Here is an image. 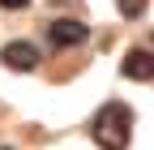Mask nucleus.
I'll return each instance as SVG.
<instances>
[{
	"mask_svg": "<svg viewBox=\"0 0 154 150\" xmlns=\"http://www.w3.org/2000/svg\"><path fill=\"white\" fill-rule=\"evenodd\" d=\"M128 137H133V111L124 103H107L94 120V142L103 150H124Z\"/></svg>",
	"mask_w": 154,
	"mask_h": 150,
	"instance_id": "nucleus-1",
	"label": "nucleus"
},
{
	"mask_svg": "<svg viewBox=\"0 0 154 150\" xmlns=\"http://www.w3.org/2000/svg\"><path fill=\"white\" fill-rule=\"evenodd\" d=\"M86 22H77V17H56V22L47 26V39L56 47H77V43H86Z\"/></svg>",
	"mask_w": 154,
	"mask_h": 150,
	"instance_id": "nucleus-2",
	"label": "nucleus"
},
{
	"mask_svg": "<svg viewBox=\"0 0 154 150\" xmlns=\"http://www.w3.org/2000/svg\"><path fill=\"white\" fill-rule=\"evenodd\" d=\"M0 60H5L9 69H17V73H26V69H34V64H38V47H34V43H26V39H13V43L0 47Z\"/></svg>",
	"mask_w": 154,
	"mask_h": 150,
	"instance_id": "nucleus-3",
	"label": "nucleus"
},
{
	"mask_svg": "<svg viewBox=\"0 0 154 150\" xmlns=\"http://www.w3.org/2000/svg\"><path fill=\"white\" fill-rule=\"evenodd\" d=\"M124 77H133V82H150V77H154V52H150V47H133V52H128Z\"/></svg>",
	"mask_w": 154,
	"mask_h": 150,
	"instance_id": "nucleus-4",
	"label": "nucleus"
},
{
	"mask_svg": "<svg viewBox=\"0 0 154 150\" xmlns=\"http://www.w3.org/2000/svg\"><path fill=\"white\" fill-rule=\"evenodd\" d=\"M116 5H120L124 17H141V13H146V0H116Z\"/></svg>",
	"mask_w": 154,
	"mask_h": 150,
	"instance_id": "nucleus-5",
	"label": "nucleus"
},
{
	"mask_svg": "<svg viewBox=\"0 0 154 150\" xmlns=\"http://www.w3.org/2000/svg\"><path fill=\"white\" fill-rule=\"evenodd\" d=\"M5 9H26V0H0Z\"/></svg>",
	"mask_w": 154,
	"mask_h": 150,
	"instance_id": "nucleus-6",
	"label": "nucleus"
}]
</instances>
